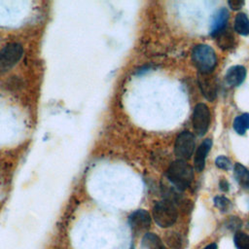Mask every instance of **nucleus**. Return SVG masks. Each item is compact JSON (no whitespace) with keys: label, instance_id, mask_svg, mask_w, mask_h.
<instances>
[{"label":"nucleus","instance_id":"1","mask_svg":"<svg viewBox=\"0 0 249 249\" xmlns=\"http://www.w3.org/2000/svg\"><path fill=\"white\" fill-rule=\"evenodd\" d=\"M166 177L178 191H184L194 179V170L186 160H177L167 168Z\"/></svg>","mask_w":249,"mask_h":249},{"label":"nucleus","instance_id":"2","mask_svg":"<svg viewBox=\"0 0 249 249\" xmlns=\"http://www.w3.org/2000/svg\"><path fill=\"white\" fill-rule=\"evenodd\" d=\"M192 61L199 73L210 74L217 65L216 53L208 45H196L192 51Z\"/></svg>","mask_w":249,"mask_h":249},{"label":"nucleus","instance_id":"3","mask_svg":"<svg viewBox=\"0 0 249 249\" xmlns=\"http://www.w3.org/2000/svg\"><path fill=\"white\" fill-rule=\"evenodd\" d=\"M178 217L177 208L174 203L168 199L158 201L153 208V218L161 228L172 226Z\"/></svg>","mask_w":249,"mask_h":249},{"label":"nucleus","instance_id":"4","mask_svg":"<svg viewBox=\"0 0 249 249\" xmlns=\"http://www.w3.org/2000/svg\"><path fill=\"white\" fill-rule=\"evenodd\" d=\"M23 49L18 43L8 44L0 52V71H7L21 58Z\"/></svg>","mask_w":249,"mask_h":249},{"label":"nucleus","instance_id":"5","mask_svg":"<svg viewBox=\"0 0 249 249\" xmlns=\"http://www.w3.org/2000/svg\"><path fill=\"white\" fill-rule=\"evenodd\" d=\"M196 142L194 135L189 131H182L176 138L174 153L178 160H189L195 150Z\"/></svg>","mask_w":249,"mask_h":249},{"label":"nucleus","instance_id":"6","mask_svg":"<svg viewBox=\"0 0 249 249\" xmlns=\"http://www.w3.org/2000/svg\"><path fill=\"white\" fill-rule=\"evenodd\" d=\"M192 123L197 135L202 136L205 134L210 124V112L204 103H198L195 106Z\"/></svg>","mask_w":249,"mask_h":249},{"label":"nucleus","instance_id":"7","mask_svg":"<svg viewBox=\"0 0 249 249\" xmlns=\"http://www.w3.org/2000/svg\"><path fill=\"white\" fill-rule=\"evenodd\" d=\"M197 83L200 88V90L203 94V96L209 100L213 101L216 96H217V91H218V86L217 82L214 76L212 74H204V73H199L197 74Z\"/></svg>","mask_w":249,"mask_h":249},{"label":"nucleus","instance_id":"8","mask_svg":"<svg viewBox=\"0 0 249 249\" xmlns=\"http://www.w3.org/2000/svg\"><path fill=\"white\" fill-rule=\"evenodd\" d=\"M128 223L134 231L140 232L149 229L151 225V216L148 211L138 209L129 215Z\"/></svg>","mask_w":249,"mask_h":249},{"label":"nucleus","instance_id":"9","mask_svg":"<svg viewBox=\"0 0 249 249\" xmlns=\"http://www.w3.org/2000/svg\"><path fill=\"white\" fill-rule=\"evenodd\" d=\"M229 19V12L226 8H221L214 14L210 25V35L217 36L223 31L227 25Z\"/></svg>","mask_w":249,"mask_h":249},{"label":"nucleus","instance_id":"10","mask_svg":"<svg viewBox=\"0 0 249 249\" xmlns=\"http://www.w3.org/2000/svg\"><path fill=\"white\" fill-rule=\"evenodd\" d=\"M246 77V69L242 65H234L228 69L225 80L231 87H237L243 83Z\"/></svg>","mask_w":249,"mask_h":249},{"label":"nucleus","instance_id":"11","mask_svg":"<svg viewBox=\"0 0 249 249\" xmlns=\"http://www.w3.org/2000/svg\"><path fill=\"white\" fill-rule=\"evenodd\" d=\"M211 146H212V141H211V139L207 138L197 148V150L195 154V158H194V166H195L196 171L200 172L203 170L204 165H205V159H206L208 152L211 149Z\"/></svg>","mask_w":249,"mask_h":249},{"label":"nucleus","instance_id":"12","mask_svg":"<svg viewBox=\"0 0 249 249\" xmlns=\"http://www.w3.org/2000/svg\"><path fill=\"white\" fill-rule=\"evenodd\" d=\"M216 37V43L218 47L223 51L231 50L235 45V37L231 30L224 29Z\"/></svg>","mask_w":249,"mask_h":249},{"label":"nucleus","instance_id":"13","mask_svg":"<svg viewBox=\"0 0 249 249\" xmlns=\"http://www.w3.org/2000/svg\"><path fill=\"white\" fill-rule=\"evenodd\" d=\"M233 176L241 188L249 190V170L244 165L236 162L233 168Z\"/></svg>","mask_w":249,"mask_h":249},{"label":"nucleus","instance_id":"14","mask_svg":"<svg viewBox=\"0 0 249 249\" xmlns=\"http://www.w3.org/2000/svg\"><path fill=\"white\" fill-rule=\"evenodd\" d=\"M234 30L240 35L249 34V18L244 13H239L236 15L234 19Z\"/></svg>","mask_w":249,"mask_h":249},{"label":"nucleus","instance_id":"15","mask_svg":"<svg viewBox=\"0 0 249 249\" xmlns=\"http://www.w3.org/2000/svg\"><path fill=\"white\" fill-rule=\"evenodd\" d=\"M141 246L142 249H160L163 245L158 235L152 232H147L142 238Z\"/></svg>","mask_w":249,"mask_h":249},{"label":"nucleus","instance_id":"16","mask_svg":"<svg viewBox=\"0 0 249 249\" xmlns=\"http://www.w3.org/2000/svg\"><path fill=\"white\" fill-rule=\"evenodd\" d=\"M233 128L238 134H244L249 129V114L244 113L237 116L233 121Z\"/></svg>","mask_w":249,"mask_h":249},{"label":"nucleus","instance_id":"17","mask_svg":"<svg viewBox=\"0 0 249 249\" xmlns=\"http://www.w3.org/2000/svg\"><path fill=\"white\" fill-rule=\"evenodd\" d=\"M233 243L237 249H249V235L237 231L233 235Z\"/></svg>","mask_w":249,"mask_h":249},{"label":"nucleus","instance_id":"18","mask_svg":"<svg viewBox=\"0 0 249 249\" xmlns=\"http://www.w3.org/2000/svg\"><path fill=\"white\" fill-rule=\"evenodd\" d=\"M214 205L223 212L228 211L231 207V202L225 196H217L214 197Z\"/></svg>","mask_w":249,"mask_h":249},{"label":"nucleus","instance_id":"19","mask_svg":"<svg viewBox=\"0 0 249 249\" xmlns=\"http://www.w3.org/2000/svg\"><path fill=\"white\" fill-rule=\"evenodd\" d=\"M215 164L217 167L225 170H229L231 168V161L225 156H219L215 160Z\"/></svg>","mask_w":249,"mask_h":249},{"label":"nucleus","instance_id":"20","mask_svg":"<svg viewBox=\"0 0 249 249\" xmlns=\"http://www.w3.org/2000/svg\"><path fill=\"white\" fill-rule=\"evenodd\" d=\"M166 243L172 247V248H175V249H178L180 248L181 246V238L179 236L178 233L176 232H172L170 233L167 237H166Z\"/></svg>","mask_w":249,"mask_h":249},{"label":"nucleus","instance_id":"21","mask_svg":"<svg viewBox=\"0 0 249 249\" xmlns=\"http://www.w3.org/2000/svg\"><path fill=\"white\" fill-rule=\"evenodd\" d=\"M228 4L231 7V9H232L234 11H237V10L242 8V6L244 5V1H242V0H231V1L228 2Z\"/></svg>","mask_w":249,"mask_h":249},{"label":"nucleus","instance_id":"22","mask_svg":"<svg viewBox=\"0 0 249 249\" xmlns=\"http://www.w3.org/2000/svg\"><path fill=\"white\" fill-rule=\"evenodd\" d=\"M219 186H220V189H221L223 192H228V191H229L230 185H229L228 181H226L225 179H222V180L220 181Z\"/></svg>","mask_w":249,"mask_h":249},{"label":"nucleus","instance_id":"23","mask_svg":"<svg viewBox=\"0 0 249 249\" xmlns=\"http://www.w3.org/2000/svg\"><path fill=\"white\" fill-rule=\"evenodd\" d=\"M203 249H217V244L216 243H210L207 246H205Z\"/></svg>","mask_w":249,"mask_h":249},{"label":"nucleus","instance_id":"24","mask_svg":"<svg viewBox=\"0 0 249 249\" xmlns=\"http://www.w3.org/2000/svg\"><path fill=\"white\" fill-rule=\"evenodd\" d=\"M160 249H166V248H165V247H163V246H162V247H161V248H160Z\"/></svg>","mask_w":249,"mask_h":249}]
</instances>
